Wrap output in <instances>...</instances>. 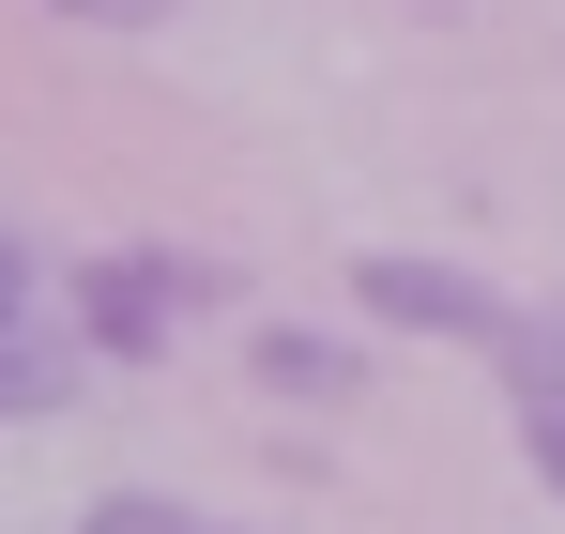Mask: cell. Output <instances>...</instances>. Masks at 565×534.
<instances>
[{
  "instance_id": "6",
  "label": "cell",
  "mask_w": 565,
  "mask_h": 534,
  "mask_svg": "<svg viewBox=\"0 0 565 534\" xmlns=\"http://www.w3.org/2000/svg\"><path fill=\"white\" fill-rule=\"evenodd\" d=\"M260 382H290V397H337V382H352V352H321V337H260Z\"/></svg>"
},
{
  "instance_id": "9",
  "label": "cell",
  "mask_w": 565,
  "mask_h": 534,
  "mask_svg": "<svg viewBox=\"0 0 565 534\" xmlns=\"http://www.w3.org/2000/svg\"><path fill=\"white\" fill-rule=\"evenodd\" d=\"M535 337H551V352H565V306H551V321H535Z\"/></svg>"
},
{
  "instance_id": "8",
  "label": "cell",
  "mask_w": 565,
  "mask_h": 534,
  "mask_svg": "<svg viewBox=\"0 0 565 534\" xmlns=\"http://www.w3.org/2000/svg\"><path fill=\"white\" fill-rule=\"evenodd\" d=\"M0 321H31V245L0 229Z\"/></svg>"
},
{
  "instance_id": "1",
  "label": "cell",
  "mask_w": 565,
  "mask_h": 534,
  "mask_svg": "<svg viewBox=\"0 0 565 534\" xmlns=\"http://www.w3.org/2000/svg\"><path fill=\"white\" fill-rule=\"evenodd\" d=\"M352 306L397 321V337H444V352H504L520 337V306H489L459 260H352Z\"/></svg>"
},
{
  "instance_id": "5",
  "label": "cell",
  "mask_w": 565,
  "mask_h": 534,
  "mask_svg": "<svg viewBox=\"0 0 565 534\" xmlns=\"http://www.w3.org/2000/svg\"><path fill=\"white\" fill-rule=\"evenodd\" d=\"M77 534H230V520H199V504H153V489H107Z\"/></svg>"
},
{
  "instance_id": "4",
  "label": "cell",
  "mask_w": 565,
  "mask_h": 534,
  "mask_svg": "<svg viewBox=\"0 0 565 534\" xmlns=\"http://www.w3.org/2000/svg\"><path fill=\"white\" fill-rule=\"evenodd\" d=\"M93 337H46V321H0V413H62Z\"/></svg>"
},
{
  "instance_id": "7",
  "label": "cell",
  "mask_w": 565,
  "mask_h": 534,
  "mask_svg": "<svg viewBox=\"0 0 565 534\" xmlns=\"http://www.w3.org/2000/svg\"><path fill=\"white\" fill-rule=\"evenodd\" d=\"M46 15H77V31H153L169 0H46Z\"/></svg>"
},
{
  "instance_id": "3",
  "label": "cell",
  "mask_w": 565,
  "mask_h": 534,
  "mask_svg": "<svg viewBox=\"0 0 565 534\" xmlns=\"http://www.w3.org/2000/svg\"><path fill=\"white\" fill-rule=\"evenodd\" d=\"M489 366H504V397H520V444H535V473L565 489V352L535 337V321H520V337H504Z\"/></svg>"
},
{
  "instance_id": "2",
  "label": "cell",
  "mask_w": 565,
  "mask_h": 534,
  "mask_svg": "<svg viewBox=\"0 0 565 534\" xmlns=\"http://www.w3.org/2000/svg\"><path fill=\"white\" fill-rule=\"evenodd\" d=\"M184 306H214V275L199 260H122V245H107V260H77V337H93V352H169V321H184Z\"/></svg>"
}]
</instances>
